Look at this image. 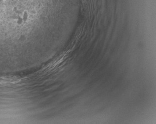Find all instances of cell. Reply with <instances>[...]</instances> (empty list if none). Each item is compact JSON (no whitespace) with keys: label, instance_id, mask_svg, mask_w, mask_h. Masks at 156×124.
Here are the masks:
<instances>
[{"label":"cell","instance_id":"obj_1","mask_svg":"<svg viewBox=\"0 0 156 124\" xmlns=\"http://www.w3.org/2000/svg\"><path fill=\"white\" fill-rule=\"evenodd\" d=\"M77 0H0V55L16 53L39 42L48 17L68 13Z\"/></svg>","mask_w":156,"mask_h":124}]
</instances>
